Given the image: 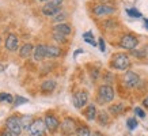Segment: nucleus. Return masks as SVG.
<instances>
[{
	"instance_id": "nucleus-1",
	"label": "nucleus",
	"mask_w": 148,
	"mask_h": 136,
	"mask_svg": "<svg viewBox=\"0 0 148 136\" xmlns=\"http://www.w3.org/2000/svg\"><path fill=\"white\" fill-rule=\"evenodd\" d=\"M112 67L120 71H126L130 67V60L125 53H118L114 54L112 59Z\"/></svg>"
},
{
	"instance_id": "nucleus-2",
	"label": "nucleus",
	"mask_w": 148,
	"mask_h": 136,
	"mask_svg": "<svg viewBox=\"0 0 148 136\" xmlns=\"http://www.w3.org/2000/svg\"><path fill=\"white\" fill-rule=\"evenodd\" d=\"M114 100V90L112 86L103 84L98 90V102L99 104H108Z\"/></svg>"
},
{
	"instance_id": "nucleus-3",
	"label": "nucleus",
	"mask_w": 148,
	"mask_h": 136,
	"mask_svg": "<svg viewBox=\"0 0 148 136\" xmlns=\"http://www.w3.org/2000/svg\"><path fill=\"white\" fill-rule=\"evenodd\" d=\"M5 127H7V129H8L14 136H19L21 133H22V125H21V121H19V118L15 117V116H11V117L7 118Z\"/></svg>"
},
{
	"instance_id": "nucleus-4",
	"label": "nucleus",
	"mask_w": 148,
	"mask_h": 136,
	"mask_svg": "<svg viewBox=\"0 0 148 136\" xmlns=\"http://www.w3.org/2000/svg\"><path fill=\"white\" fill-rule=\"evenodd\" d=\"M46 131V125L44 120H33L32 125L29 127L30 136H44Z\"/></svg>"
},
{
	"instance_id": "nucleus-5",
	"label": "nucleus",
	"mask_w": 148,
	"mask_h": 136,
	"mask_svg": "<svg viewBox=\"0 0 148 136\" xmlns=\"http://www.w3.org/2000/svg\"><path fill=\"white\" fill-rule=\"evenodd\" d=\"M137 44H139L137 38L135 36H132V34L122 36L121 41H120V46H121L122 49H128V50H133L137 46Z\"/></svg>"
},
{
	"instance_id": "nucleus-6",
	"label": "nucleus",
	"mask_w": 148,
	"mask_h": 136,
	"mask_svg": "<svg viewBox=\"0 0 148 136\" xmlns=\"http://www.w3.org/2000/svg\"><path fill=\"white\" fill-rule=\"evenodd\" d=\"M60 128H61V132H63L64 135H67V136L72 135V133H75V132H76V129H77L75 120H72V118H69V117H67L63 122H61Z\"/></svg>"
},
{
	"instance_id": "nucleus-7",
	"label": "nucleus",
	"mask_w": 148,
	"mask_h": 136,
	"mask_svg": "<svg viewBox=\"0 0 148 136\" xmlns=\"http://www.w3.org/2000/svg\"><path fill=\"white\" fill-rule=\"evenodd\" d=\"M72 101H73V106H75V108L80 109L87 104V101H88V94H87L86 91H79V93H76V94L73 95Z\"/></svg>"
},
{
	"instance_id": "nucleus-8",
	"label": "nucleus",
	"mask_w": 148,
	"mask_h": 136,
	"mask_svg": "<svg viewBox=\"0 0 148 136\" xmlns=\"http://www.w3.org/2000/svg\"><path fill=\"white\" fill-rule=\"evenodd\" d=\"M124 83H125L128 87H136L140 83V78L137 73L132 72V71H128V72L124 75Z\"/></svg>"
},
{
	"instance_id": "nucleus-9",
	"label": "nucleus",
	"mask_w": 148,
	"mask_h": 136,
	"mask_svg": "<svg viewBox=\"0 0 148 136\" xmlns=\"http://www.w3.org/2000/svg\"><path fill=\"white\" fill-rule=\"evenodd\" d=\"M44 122H45V125H46V129H49L50 132H54L58 128V125H60V122H58L57 117H54V116H52V114L45 116Z\"/></svg>"
},
{
	"instance_id": "nucleus-10",
	"label": "nucleus",
	"mask_w": 148,
	"mask_h": 136,
	"mask_svg": "<svg viewBox=\"0 0 148 136\" xmlns=\"http://www.w3.org/2000/svg\"><path fill=\"white\" fill-rule=\"evenodd\" d=\"M58 12H60V5H56L53 3H50V1L42 7V14L46 15V16H54Z\"/></svg>"
},
{
	"instance_id": "nucleus-11",
	"label": "nucleus",
	"mask_w": 148,
	"mask_h": 136,
	"mask_svg": "<svg viewBox=\"0 0 148 136\" xmlns=\"http://www.w3.org/2000/svg\"><path fill=\"white\" fill-rule=\"evenodd\" d=\"M18 44H19L18 37L15 36V34H8L7 40H5V48H7V50H10V52L16 50L18 49Z\"/></svg>"
},
{
	"instance_id": "nucleus-12",
	"label": "nucleus",
	"mask_w": 148,
	"mask_h": 136,
	"mask_svg": "<svg viewBox=\"0 0 148 136\" xmlns=\"http://www.w3.org/2000/svg\"><path fill=\"white\" fill-rule=\"evenodd\" d=\"M116 11V8H113L110 5H106V4H101V5H97L94 8V14L98 15V16H102V15H109V14H113Z\"/></svg>"
},
{
	"instance_id": "nucleus-13",
	"label": "nucleus",
	"mask_w": 148,
	"mask_h": 136,
	"mask_svg": "<svg viewBox=\"0 0 148 136\" xmlns=\"http://www.w3.org/2000/svg\"><path fill=\"white\" fill-rule=\"evenodd\" d=\"M33 54H34V59H36L37 61L44 60L46 57V46L45 45H37L36 48H34Z\"/></svg>"
},
{
	"instance_id": "nucleus-14",
	"label": "nucleus",
	"mask_w": 148,
	"mask_h": 136,
	"mask_svg": "<svg viewBox=\"0 0 148 136\" xmlns=\"http://www.w3.org/2000/svg\"><path fill=\"white\" fill-rule=\"evenodd\" d=\"M56 33H60V34H64V36H68V34H71L72 29L69 25H67V23H60V25H56L53 29Z\"/></svg>"
},
{
	"instance_id": "nucleus-15",
	"label": "nucleus",
	"mask_w": 148,
	"mask_h": 136,
	"mask_svg": "<svg viewBox=\"0 0 148 136\" xmlns=\"http://www.w3.org/2000/svg\"><path fill=\"white\" fill-rule=\"evenodd\" d=\"M56 89V82L54 80H45L41 84V91L42 93H52Z\"/></svg>"
},
{
	"instance_id": "nucleus-16",
	"label": "nucleus",
	"mask_w": 148,
	"mask_h": 136,
	"mask_svg": "<svg viewBox=\"0 0 148 136\" xmlns=\"http://www.w3.org/2000/svg\"><path fill=\"white\" fill-rule=\"evenodd\" d=\"M61 54V49L57 46L49 45L46 46V57H58Z\"/></svg>"
},
{
	"instance_id": "nucleus-17",
	"label": "nucleus",
	"mask_w": 148,
	"mask_h": 136,
	"mask_svg": "<svg viewBox=\"0 0 148 136\" xmlns=\"http://www.w3.org/2000/svg\"><path fill=\"white\" fill-rule=\"evenodd\" d=\"M32 53H33V45L32 44H25V45L21 48V50H19V54H21V57H23V59L29 57Z\"/></svg>"
},
{
	"instance_id": "nucleus-18",
	"label": "nucleus",
	"mask_w": 148,
	"mask_h": 136,
	"mask_svg": "<svg viewBox=\"0 0 148 136\" xmlns=\"http://www.w3.org/2000/svg\"><path fill=\"white\" fill-rule=\"evenodd\" d=\"M86 117L90 121L95 120V117H97V108H95V105L91 104L87 106V109H86Z\"/></svg>"
},
{
	"instance_id": "nucleus-19",
	"label": "nucleus",
	"mask_w": 148,
	"mask_h": 136,
	"mask_svg": "<svg viewBox=\"0 0 148 136\" xmlns=\"http://www.w3.org/2000/svg\"><path fill=\"white\" fill-rule=\"evenodd\" d=\"M19 121H21V125H22L23 129H29V127L32 125V122H33V118L30 116H23Z\"/></svg>"
},
{
	"instance_id": "nucleus-20",
	"label": "nucleus",
	"mask_w": 148,
	"mask_h": 136,
	"mask_svg": "<svg viewBox=\"0 0 148 136\" xmlns=\"http://www.w3.org/2000/svg\"><path fill=\"white\" fill-rule=\"evenodd\" d=\"M83 38H84V41L87 42V44H90V45H92V46L97 45V42H95V40H94V36H92V33L91 32L84 33V34H83Z\"/></svg>"
},
{
	"instance_id": "nucleus-21",
	"label": "nucleus",
	"mask_w": 148,
	"mask_h": 136,
	"mask_svg": "<svg viewBox=\"0 0 148 136\" xmlns=\"http://www.w3.org/2000/svg\"><path fill=\"white\" fill-rule=\"evenodd\" d=\"M8 102V104H12L14 102V97L11 94H8V93H1L0 94V102Z\"/></svg>"
},
{
	"instance_id": "nucleus-22",
	"label": "nucleus",
	"mask_w": 148,
	"mask_h": 136,
	"mask_svg": "<svg viewBox=\"0 0 148 136\" xmlns=\"http://www.w3.org/2000/svg\"><path fill=\"white\" fill-rule=\"evenodd\" d=\"M109 110H110V113L112 114H114V116H117V114H120L122 112V110H124V105H114V106H110V109H109Z\"/></svg>"
},
{
	"instance_id": "nucleus-23",
	"label": "nucleus",
	"mask_w": 148,
	"mask_h": 136,
	"mask_svg": "<svg viewBox=\"0 0 148 136\" xmlns=\"http://www.w3.org/2000/svg\"><path fill=\"white\" fill-rule=\"evenodd\" d=\"M77 132V136H90V129L86 127V125H82L76 129Z\"/></svg>"
},
{
	"instance_id": "nucleus-24",
	"label": "nucleus",
	"mask_w": 148,
	"mask_h": 136,
	"mask_svg": "<svg viewBox=\"0 0 148 136\" xmlns=\"http://www.w3.org/2000/svg\"><path fill=\"white\" fill-rule=\"evenodd\" d=\"M126 125H128V128H129L130 131H133V129H136L137 128V121H136V118H128L126 120Z\"/></svg>"
},
{
	"instance_id": "nucleus-25",
	"label": "nucleus",
	"mask_w": 148,
	"mask_h": 136,
	"mask_svg": "<svg viewBox=\"0 0 148 136\" xmlns=\"http://www.w3.org/2000/svg\"><path fill=\"white\" fill-rule=\"evenodd\" d=\"M128 15L129 16H132V18H141V12L140 11H137L136 8H128Z\"/></svg>"
},
{
	"instance_id": "nucleus-26",
	"label": "nucleus",
	"mask_w": 148,
	"mask_h": 136,
	"mask_svg": "<svg viewBox=\"0 0 148 136\" xmlns=\"http://www.w3.org/2000/svg\"><path fill=\"white\" fill-rule=\"evenodd\" d=\"M98 121H99V124H102V125H105V124H108V121H109V117H108V114L105 113V112H101V113L98 114Z\"/></svg>"
},
{
	"instance_id": "nucleus-27",
	"label": "nucleus",
	"mask_w": 148,
	"mask_h": 136,
	"mask_svg": "<svg viewBox=\"0 0 148 136\" xmlns=\"http://www.w3.org/2000/svg\"><path fill=\"white\" fill-rule=\"evenodd\" d=\"M26 102H29L27 98H23V97H21V95H16V98L14 100V106H19V105L26 104Z\"/></svg>"
},
{
	"instance_id": "nucleus-28",
	"label": "nucleus",
	"mask_w": 148,
	"mask_h": 136,
	"mask_svg": "<svg viewBox=\"0 0 148 136\" xmlns=\"http://www.w3.org/2000/svg\"><path fill=\"white\" fill-rule=\"evenodd\" d=\"M67 18V15H65V14L64 12H58V14H56V15H54V22H63L64 19Z\"/></svg>"
},
{
	"instance_id": "nucleus-29",
	"label": "nucleus",
	"mask_w": 148,
	"mask_h": 136,
	"mask_svg": "<svg viewBox=\"0 0 148 136\" xmlns=\"http://www.w3.org/2000/svg\"><path fill=\"white\" fill-rule=\"evenodd\" d=\"M53 38L56 41H58V42H65V36L64 34H60V33H53Z\"/></svg>"
},
{
	"instance_id": "nucleus-30",
	"label": "nucleus",
	"mask_w": 148,
	"mask_h": 136,
	"mask_svg": "<svg viewBox=\"0 0 148 136\" xmlns=\"http://www.w3.org/2000/svg\"><path fill=\"white\" fill-rule=\"evenodd\" d=\"M135 113L137 114L140 118H144V117H145V113H144V112L140 108H135Z\"/></svg>"
},
{
	"instance_id": "nucleus-31",
	"label": "nucleus",
	"mask_w": 148,
	"mask_h": 136,
	"mask_svg": "<svg viewBox=\"0 0 148 136\" xmlns=\"http://www.w3.org/2000/svg\"><path fill=\"white\" fill-rule=\"evenodd\" d=\"M99 49H101V52H105V50H106V46H105V40H103V38H99Z\"/></svg>"
},
{
	"instance_id": "nucleus-32",
	"label": "nucleus",
	"mask_w": 148,
	"mask_h": 136,
	"mask_svg": "<svg viewBox=\"0 0 148 136\" xmlns=\"http://www.w3.org/2000/svg\"><path fill=\"white\" fill-rule=\"evenodd\" d=\"M50 3H53V4H56V5H60L63 3V0H50Z\"/></svg>"
},
{
	"instance_id": "nucleus-33",
	"label": "nucleus",
	"mask_w": 148,
	"mask_h": 136,
	"mask_svg": "<svg viewBox=\"0 0 148 136\" xmlns=\"http://www.w3.org/2000/svg\"><path fill=\"white\" fill-rule=\"evenodd\" d=\"M143 105L145 106V108H148V95H147V98H144V101H143Z\"/></svg>"
},
{
	"instance_id": "nucleus-34",
	"label": "nucleus",
	"mask_w": 148,
	"mask_h": 136,
	"mask_svg": "<svg viewBox=\"0 0 148 136\" xmlns=\"http://www.w3.org/2000/svg\"><path fill=\"white\" fill-rule=\"evenodd\" d=\"M1 136H14V135L10 131H7V132H4V133H1Z\"/></svg>"
},
{
	"instance_id": "nucleus-35",
	"label": "nucleus",
	"mask_w": 148,
	"mask_h": 136,
	"mask_svg": "<svg viewBox=\"0 0 148 136\" xmlns=\"http://www.w3.org/2000/svg\"><path fill=\"white\" fill-rule=\"evenodd\" d=\"M144 25H145V27H147V30H148V19H144Z\"/></svg>"
},
{
	"instance_id": "nucleus-36",
	"label": "nucleus",
	"mask_w": 148,
	"mask_h": 136,
	"mask_svg": "<svg viewBox=\"0 0 148 136\" xmlns=\"http://www.w3.org/2000/svg\"><path fill=\"white\" fill-rule=\"evenodd\" d=\"M40 1H48V0H40Z\"/></svg>"
}]
</instances>
